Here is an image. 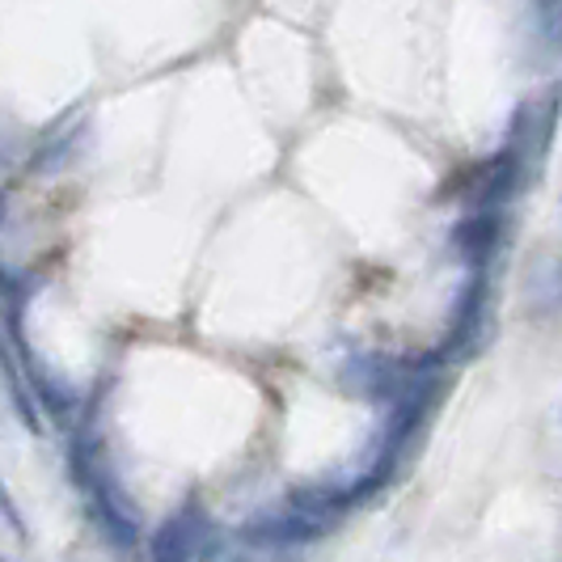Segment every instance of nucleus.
<instances>
[{
	"label": "nucleus",
	"instance_id": "nucleus-1",
	"mask_svg": "<svg viewBox=\"0 0 562 562\" xmlns=\"http://www.w3.org/2000/svg\"><path fill=\"white\" fill-rule=\"evenodd\" d=\"M482 342H486V283L470 280L452 310V326L440 342V360H470L479 356Z\"/></svg>",
	"mask_w": 562,
	"mask_h": 562
},
{
	"label": "nucleus",
	"instance_id": "nucleus-2",
	"mask_svg": "<svg viewBox=\"0 0 562 562\" xmlns=\"http://www.w3.org/2000/svg\"><path fill=\"white\" fill-rule=\"evenodd\" d=\"M326 525H317L310 516H301L296 507H288V512H267V516H250L237 537L254 546V550H296V546H305L313 537L322 533Z\"/></svg>",
	"mask_w": 562,
	"mask_h": 562
},
{
	"label": "nucleus",
	"instance_id": "nucleus-3",
	"mask_svg": "<svg viewBox=\"0 0 562 562\" xmlns=\"http://www.w3.org/2000/svg\"><path fill=\"white\" fill-rule=\"evenodd\" d=\"M207 533H212V525H207V516L195 504L178 507L153 533V562H195Z\"/></svg>",
	"mask_w": 562,
	"mask_h": 562
},
{
	"label": "nucleus",
	"instance_id": "nucleus-4",
	"mask_svg": "<svg viewBox=\"0 0 562 562\" xmlns=\"http://www.w3.org/2000/svg\"><path fill=\"white\" fill-rule=\"evenodd\" d=\"M342 385L351 390V394H364L372 402H381V397H394L397 385H402V372H397L390 360H381V356H356L347 372H342Z\"/></svg>",
	"mask_w": 562,
	"mask_h": 562
},
{
	"label": "nucleus",
	"instance_id": "nucleus-5",
	"mask_svg": "<svg viewBox=\"0 0 562 562\" xmlns=\"http://www.w3.org/2000/svg\"><path fill=\"white\" fill-rule=\"evenodd\" d=\"M0 376H4V390H9V397H13V411L22 415V423H26L30 431H43V419H38V402H34V394H30L26 376H22V372H18V364H13L9 347H0Z\"/></svg>",
	"mask_w": 562,
	"mask_h": 562
},
{
	"label": "nucleus",
	"instance_id": "nucleus-6",
	"mask_svg": "<svg viewBox=\"0 0 562 562\" xmlns=\"http://www.w3.org/2000/svg\"><path fill=\"white\" fill-rule=\"evenodd\" d=\"M495 237H499V228H495V216H470V221H461L457 225V250L465 262H482L486 254L495 250Z\"/></svg>",
	"mask_w": 562,
	"mask_h": 562
}]
</instances>
